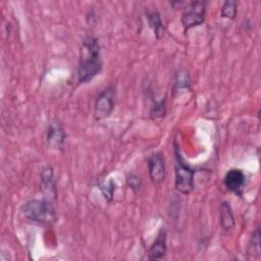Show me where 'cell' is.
<instances>
[{"label":"cell","mask_w":261,"mask_h":261,"mask_svg":"<svg viewBox=\"0 0 261 261\" xmlns=\"http://www.w3.org/2000/svg\"><path fill=\"white\" fill-rule=\"evenodd\" d=\"M85 50L77 68V80L80 84H87L98 75L103 67L100 54V45L94 36H87L83 41Z\"/></svg>","instance_id":"1"},{"label":"cell","mask_w":261,"mask_h":261,"mask_svg":"<svg viewBox=\"0 0 261 261\" xmlns=\"http://www.w3.org/2000/svg\"><path fill=\"white\" fill-rule=\"evenodd\" d=\"M21 212L25 219L38 224L52 223L56 219L55 209L51 200H29L21 206Z\"/></svg>","instance_id":"2"},{"label":"cell","mask_w":261,"mask_h":261,"mask_svg":"<svg viewBox=\"0 0 261 261\" xmlns=\"http://www.w3.org/2000/svg\"><path fill=\"white\" fill-rule=\"evenodd\" d=\"M175 189L184 194L189 195L194 190V175L195 170L186 164L180 153L175 147Z\"/></svg>","instance_id":"3"},{"label":"cell","mask_w":261,"mask_h":261,"mask_svg":"<svg viewBox=\"0 0 261 261\" xmlns=\"http://www.w3.org/2000/svg\"><path fill=\"white\" fill-rule=\"evenodd\" d=\"M206 2L197 0L188 4L181 14V24L185 31H188L194 27L201 25L205 20Z\"/></svg>","instance_id":"4"},{"label":"cell","mask_w":261,"mask_h":261,"mask_svg":"<svg viewBox=\"0 0 261 261\" xmlns=\"http://www.w3.org/2000/svg\"><path fill=\"white\" fill-rule=\"evenodd\" d=\"M115 105V89L108 87L104 89L97 97L94 105V116L97 120L109 117Z\"/></svg>","instance_id":"5"},{"label":"cell","mask_w":261,"mask_h":261,"mask_svg":"<svg viewBox=\"0 0 261 261\" xmlns=\"http://www.w3.org/2000/svg\"><path fill=\"white\" fill-rule=\"evenodd\" d=\"M148 169L150 178L154 184H161L165 179V164L161 153L156 152L148 158Z\"/></svg>","instance_id":"6"},{"label":"cell","mask_w":261,"mask_h":261,"mask_svg":"<svg viewBox=\"0 0 261 261\" xmlns=\"http://www.w3.org/2000/svg\"><path fill=\"white\" fill-rule=\"evenodd\" d=\"M245 182H246V175L243 172V170L238 168L229 169L223 178V184L225 188L228 191L239 196H242L243 194Z\"/></svg>","instance_id":"7"},{"label":"cell","mask_w":261,"mask_h":261,"mask_svg":"<svg viewBox=\"0 0 261 261\" xmlns=\"http://www.w3.org/2000/svg\"><path fill=\"white\" fill-rule=\"evenodd\" d=\"M167 233L164 228H161L156 237L155 242L151 245L147 252L148 260H160L165 256L167 250Z\"/></svg>","instance_id":"8"},{"label":"cell","mask_w":261,"mask_h":261,"mask_svg":"<svg viewBox=\"0 0 261 261\" xmlns=\"http://www.w3.org/2000/svg\"><path fill=\"white\" fill-rule=\"evenodd\" d=\"M65 133L58 121H51L47 129V144L52 149H61L65 142Z\"/></svg>","instance_id":"9"},{"label":"cell","mask_w":261,"mask_h":261,"mask_svg":"<svg viewBox=\"0 0 261 261\" xmlns=\"http://www.w3.org/2000/svg\"><path fill=\"white\" fill-rule=\"evenodd\" d=\"M41 189L47 199L53 200L56 196V188L53 177V168L49 165L45 166L41 172Z\"/></svg>","instance_id":"10"},{"label":"cell","mask_w":261,"mask_h":261,"mask_svg":"<svg viewBox=\"0 0 261 261\" xmlns=\"http://www.w3.org/2000/svg\"><path fill=\"white\" fill-rule=\"evenodd\" d=\"M220 225L224 230H229L233 228L236 221H234V215L231 209V206L228 202H222L220 206Z\"/></svg>","instance_id":"11"},{"label":"cell","mask_w":261,"mask_h":261,"mask_svg":"<svg viewBox=\"0 0 261 261\" xmlns=\"http://www.w3.org/2000/svg\"><path fill=\"white\" fill-rule=\"evenodd\" d=\"M147 17H148L150 28L154 33V36L157 39H161L164 35V25L161 20L160 14L157 11H152L147 13Z\"/></svg>","instance_id":"12"},{"label":"cell","mask_w":261,"mask_h":261,"mask_svg":"<svg viewBox=\"0 0 261 261\" xmlns=\"http://www.w3.org/2000/svg\"><path fill=\"white\" fill-rule=\"evenodd\" d=\"M247 253L250 256H259L260 255V229L259 227L255 228L252 232L250 241L247 247Z\"/></svg>","instance_id":"13"},{"label":"cell","mask_w":261,"mask_h":261,"mask_svg":"<svg viewBox=\"0 0 261 261\" xmlns=\"http://www.w3.org/2000/svg\"><path fill=\"white\" fill-rule=\"evenodd\" d=\"M237 2L233 0L225 1L221 6V16L229 19H234L237 15Z\"/></svg>","instance_id":"14"},{"label":"cell","mask_w":261,"mask_h":261,"mask_svg":"<svg viewBox=\"0 0 261 261\" xmlns=\"http://www.w3.org/2000/svg\"><path fill=\"white\" fill-rule=\"evenodd\" d=\"M166 112V109H165V102L163 100L159 101V102H155V104L152 106L151 108V111H150V115L152 118H159V117H162L164 116Z\"/></svg>","instance_id":"15"},{"label":"cell","mask_w":261,"mask_h":261,"mask_svg":"<svg viewBox=\"0 0 261 261\" xmlns=\"http://www.w3.org/2000/svg\"><path fill=\"white\" fill-rule=\"evenodd\" d=\"M101 191L105 197V199H107L108 201H111L112 199V195H113V192H114V184L112 180H109L106 185H102L101 186Z\"/></svg>","instance_id":"16"},{"label":"cell","mask_w":261,"mask_h":261,"mask_svg":"<svg viewBox=\"0 0 261 261\" xmlns=\"http://www.w3.org/2000/svg\"><path fill=\"white\" fill-rule=\"evenodd\" d=\"M127 185L133 189V190H138L141 188V179L138 175L132 173L127 176Z\"/></svg>","instance_id":"17"}]
</instances>
